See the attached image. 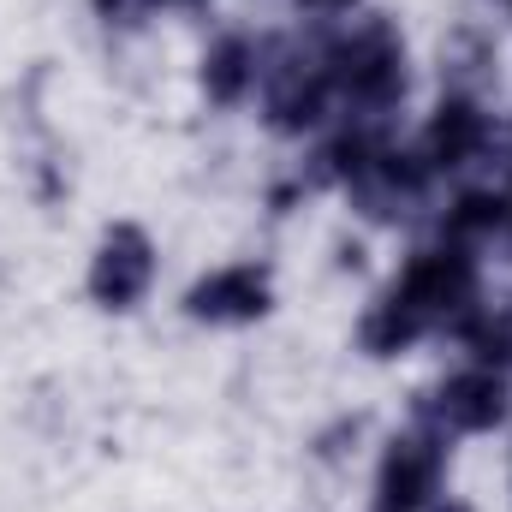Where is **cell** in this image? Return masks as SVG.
<instances>
[{
    "mask_svg": "<svg viewBox=\"0 0 512 512\" xmlns=\"http://www.w3.org/2000/svg\"><path fill=\"white\" fill-rule=\"evenodd\" d=\"M245 78H251V48H245V42H221L215 60H209V90H215L221 102H233V96L245 90Z\"/></svg>",
    "mask_w": 512,
    "mask_h": 512,
    "instance_id": "obj_6",
    "label": "cell"
},
{
    "mask_svg": "<svg viewBox=\"0 0 512 512\" xmlns=\"http://www.w3.org/2000/svg\"><path fill=\"white\" fill-rule=\"evenodd\" d=\"M435 477H441V447L435 441H399L382 471L376 512H423V501L435 495Z\"/></svg>",
    "mask_w": 512,
    "mask_h": 512,
    "instance_id": "obj_1",
    "label": "cell"
},
{
    "mask_svg": "<svg viewBox=\"0 0 512 512\" xmlns=\"http://www.w3.org/2000/svg\"><path fill=\"white\" fill-rule=\"evenodd\" d=\"M197 316H256L262 310V274L256 268H227L191 292Z\"/></svg>",
    "mask_w": 512,
    "mask_h": 512,
    "instance_id": "obj_4",
    "label": "cell"
},
{
    "mask_svg": "<svg viewBox=\"0 0 512 512\" xmlns=\"http://www.w3.org/2000/svg\"><path fill=\"white\" fill-rule=\"evenodd\" d=\"M316 6H340V0H316Z\"/></svg>",
    "mask_w": 512,
    "mask_h": 512,
    "instance_id": "obj_7",
    "label": "cell"
},
{
    "mask_svg": "<svg viewBox=\"0 0 512 512\" xmlns=\"http://www.w3.org/2000/svg\"><path fill=\"white\" fill-rule=\"evenodd\" d=\"M507 215H512V209H507Z\"/></svg>",
    "mask_w": 512,
    "mask_h": 512,
    "instance_id": "obj_9",
    "label": "cell"
},
{
    "mask_svg": "<svg viewBox=\"0 0 512 512\" xmlns=\"http://www.w3.org/2000/svg\"><path fill=\"white\" fill-rule=\"evenodd\" d=\"M501 399H507L501 376H489V370H471V376H459V382L441 387V399H435V417H441L447 429H489V423L501 417Z\"/></svg>",
    "mask_w": 512,
    "mask_h": 512,
    "instance_id": "obj_3",
    "label": "cell"
},
{
    "mask_svg": "<svg viewBox=\"0 0 512 512\" xmlns=\"http://www.w3.org/2000/svg\"><path fill=\"white\" fill-rule=\"evenodd\" d=\"M483 137H489L483 114H477V108H465V102H453V108H441V120H435V131H429V155H435L441 167H459Z\"/></svg>",
    "mask_w": 512,
    "mask_h": 512,
    "instance_id": "obj_5",
    "label": "cell"
},
{
    "mask_svg": "<svg viewBox=\"0 0 512 512\" xmlns=\"http://www.w3.org/2000/svg\"><path fill=\"white\" fill-rule=\"evenodd\" d=\"M447 512H465V507H447Z\"/></svg>",
    "mask_w": 512,
    "mask_h": 512,
    "instance_id": "obj_8",
    "label": "cell"
},
{
    "mask_svg": "<svg viewBox=\"0 0 512 512\" xmlns=\"http://www.w3.org/2000/svg\"><path fill=\"white\" fill-rule=\"evenodd\" d=\"M90 286H96L102 304H131V298L149 286V245H143V233L120 227V233L102 245V256H96Z\"/></svg>",
    "mask_w": 512,
    "mask_h": 512,
    "instance_id": "obj_2",
    "label": "cell"
}]
</instances>
